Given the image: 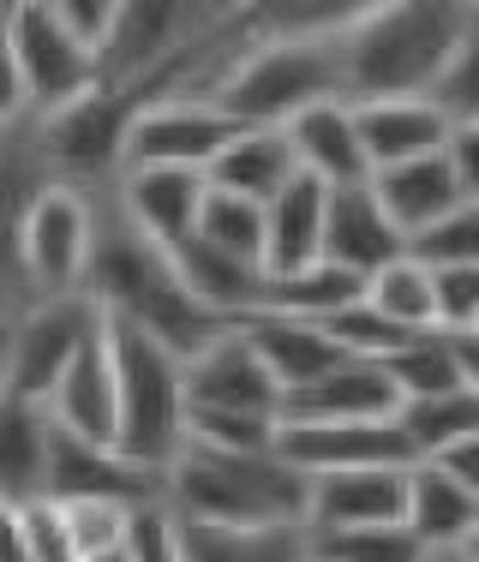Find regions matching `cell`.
Segmentation results:
<instances>
[{
  "instance_id": "1",
  "label": "cell",
  "mask_w": 479,
  "mask_h": 562,
  "mask_svg": "<svg viewBox=\"0 0 479 562\" xmlns=\"http://www.w3.org/2000/svg\"><path fill=\"white\" fill-rule=\"evenodd\" d=\"M85 293L102 305L109 324L138 329V336L163 341L168 353H180V359H198L210 341H222L234 329L192 300V288H186L180 270H175V251L144 239L138 227L114 210V198H102L97 258H90Z\"/></svg>"
},
{
  "instance_id": "2",
  "label": "cell",
  "mask_w": 479,
  "mask_h": 562,
  "mask_svg": "<svg viewBox=\"0 0 479 562\" xmlns=\"http://www.w3.org/2000/svg\"><path fill=\"white\" fill-rule=\"evenodd\" d=\"M461 31H468L461 0H371V7H359L348 36L336 43L342 97L354 109L432 97Z\"/></svg>"
},
{
  "instance_id": "3",
  "label": "cell",
  "mask_w": 479,
  "mask_h": 562,
  "mask_svg": "<svg viewBox=\"0 0 479 562\" xmlns=\"http://www.w3.org/2000/svg\"><path fill=\"white\" fill-rule=\"evenodd\" d=\"M163 503L192 527H305L312 479L282 454L186 443L163 479Z\"/></svg>"
},
{
  "instance_id": "4",
  "label": "cell",
  "mask_w": 479,
  "mask_h": 562,
  "mask_svg": "<svg viewBox=\"0 0 479 562\" xmlns=\"http://www.w3.org/2000/svg\"><path fill=\"white\" fill-rule=\"evenodd\" d=\"M109 336L120 378V454L168 479L175 454L186 449V359L126 324H109Z\"/></svg>"
},
{
  "instance_id": "5",
  "label": "cell",
  "mask_w": 479,
  "mask_h": 562,
  "mask_svg": "<svg viewBox=\"0 0 479 562\" xmlns=\"http://www.w3.org/2000/svg\"><path fill=\"white\" fill-rule=\"evenodd\" d=\"M318 102H348L336 43H252V55L216 90V109L258 132H288Z\"/></svg>"
},
{
  "instance_id": "6",
  "label": "cell",
  "mask_w": 479,
  "mask_h": 562,
  "mask_svg": "<svg viewBox=\"0 0 479 562\" xmlns=\"http://www.w3.org/2000/svg\"><path fill=\"white\" fill-rule=\"evenodd\" d=\"M102 198L109 192H85L73 180L43 186V198L31 204V222H24V293H31V305L85 293L90 258H97Z\"/></svg>"
},
{
  "instance_id": "7",
  "label": "cell",
  "mask_w": 479,
  "mask_h": 562,
  "mask_svg": "<svg viewBox=\"0 0 479 562\" xmlns=\"http://www.w3.org/2000/svg\"><path fill=\"white\" fill-rule=\"evenodd\" d=\"M7 31H12V55H19L36 120H60L102 90V60L60 24L55 0H12Z\"/></svg>"
},
{
  "instance_id": "8",
  "label": "cell",
  "mask_w": 479,
  "mask_h": 562,
  "mask_svg": "<svg viewBox=\"0 0 479 562\" xmlns=\"http://www.w3.org/2000/svg\"><path fill=\"white\" fill-rule=\"evenodd\" d=\"M102 329V305L90 293L73 300H43L31 312H19L12 324V371H7V395L48 407V395L60 390V378L73 371V359L85 353V341Z\"/></svg>"
},
{
  "instance_id": "9",
  "label": "cell",
  "mask_w": 479,
  "mask_h": 562,
  "mask_svg": "<svg viewBox=\"0 0 479 562\" xmlns=\"http://www.w3.org/2000/svg\"><path fill=\"white\" fill-rule=\"evenodd\" d=\"M234 120L216 102H151L132 114L126 132V168H180V173H210L222 150L234 144ZM120 168V173H126Z\"/></svg>"
},
{
  "instance_id": "10",
  "label": "cell",
  "mask_w": 479,
  "mask_h": 562,
  "mask_svg": "<svg viewBox=\"0 0 479 562\" xmlns=\"http://www.w3.org/2000/svg\"><path fill=\"white\" fill-rule=\"evenodd\" d=\"M276 454L294 461L305 479L354 473V467H414L420 454L408 443L402 419H342V425H282Z\"/></svg>"
},
{
  "instance_id": "11",
  "label": "cell",
  "mask_w": 479,
  "mask_h": 562,
  "mask_svg": "<svg viewBox=\"0 0 479 562\" xmlns=\"http://www.w3.org/2000/svg\"><path fill=\"white\" fill-rule=\"evenodd\" d=\"M55 180L43 150V132L24 126L0 138V305L7 312H31V293H24V222L31 204L43 198V186Z\"/></svg>"
},
{
  "instance_id": "12",
  "label": "cell",
  "mask_w": 479,
  "mask_h": 562,
  "mask_svg": "<svg viewBox=\"0 0 479 562\" xmlns=\"http://www.w3.org/2000/svg\"><path fill=\"white\" fill-rule=\"evenodd\" d=\"M186 413H270V419H282V383L252 353V341L229 329L198 359H186Z\"/></svg>"
},
{
  "instance_id": "13",
  "label": "cell",
  "mask_w": 479,
  "mask_h": 562,
  "mask_svg": "<svg viewBox=\"0 0 479 562\" xmlns=\"http://www.w3.org/2000/svg\"><path fill=\"white\" fill-rule=\"evenodd\" d=\"M48 419H55L60 437L120 449V378H114L109 317H102V329L85 341V353L73 359V371L60 378V390L48 395Z\"/></svg>"
},
{
  "instance_id": "14",
  "label": "cell",
  "mask_w": 479,
  "mask_h": 562,
  "mask_svg": "<svg viewBox=\"0 0 479 562\" xmlns=\"http://www.w3.org/2000/svg\"><path fill=\"white\" fill-rule=\"evenodd\" d=\"M109 198L144 239H156V246L175 251V246H186V239L198 234L210 180L204 173H180V168H126Z\"/></svg>"
},
{
  "instance_id": "15",
  "label": "cell",
  "mask_w": 479,
  "mask_h": 562,
  "mask_svg": "<svg viewBox=\"0 0 479 562\" xmlns=\"http://www.w3.org/2000/svg\"><path fill=\"white\" fill-rule=\"evenodd\" d=\"M408 473L414 467H354V473L312 479V532H354V527H402L408 520Z\"/></svg>"
},
{
  "instance_id": "16",
  "label": "cell",
  "mask_w": 479,
  "mask_h": 562,
  "mask_svg": "<svg viewBox=\"0 0 479 562\" xmlns=\"http://www.w3.org/2000/svg\"><path fill=\"white\" fill-rule=\"evenodd\" d=\"M48 497L55 503H156L163 497V479L132 467L120 449L102 443H78V437L55 431V479H48Z\"/></svg>"
},
{
  "instance_id": "17",
  "label": "cell",
  "mask_w": 479,
  "mask_h": 562,
  "mask_svg": "<svg viewBox=\"0 0 479 562\" xmlns=\"http://www.w3.org/2000/svg\"><path fill=\"white\" fill-rule=\"evenodd\" d=\"M324 258L342 263L348 276L371 281L378 270H390V263L408 258V239L402 227L383 216L378 192L366 186H342V192H330V234H324Z\"/></svg>"
},
{
  "instance_id": "18",
  "label": "cell",
  "mask_w": 479,
  "mask_h": 562,
  "mask_svg": "<svg viewBox=\"0 0 479 562\" xmlns=\"http://www.w3.org/2000/svg\"><path fill=\"white\" fill-rule=\"evenodd\" d=\"M239 336L252 341V353H258L264 366H270V378L282 383V401L300 395V390H312V383L330 378V371L348 366V353L336 347V336H330L324 324H300V317L258 312V317L239 324Z\"/></svg>"
},
{
  "instance_id": "19",
  "label": "cell",
  "mask_w": 479,
  "mask_h": 562,
  "mask_svg": "<svg viewBox=\"0 0 479 562\" xmlns=\"http://www.w3.org/2000/svg\"><path fill=\"white\" fill-rule=\"evenodd\" d=\"M48 479H55V419H48V407L0 395V503L7 508L43 503Z\"/></svg>"
},
{
  "instance_id": "20",
  "label": "cell",
  "mask_w": 479,
  "mask_h": 562,
  "mask_svg": "<svg viewBox=\"0 0 479 562\" xmlns=\"http://www.w3.org/2000/svg\"><path fill=\"white\" fill-rule=\"evenodd\" d=\"M270 239H264V276H294L324 263V234H330V186L312 173H294L282 192L264 204Z\"/></svg>"
},
{
  "instance_id": "21",
  "label": "cell",
  "mask_w": 479,
  "mask_h": 562,
  "mask_svg": "<svg viewBox=\"0 0 479 562\" xmlns=\"http://www.w3.org/2000/svg\"><path fill=\"white\" fill-rule=\"evenodd\" d=\"M359 114V138H366V162L371 173L402 168V162H425V156H444L456 126L437 109L432 97H408V102H366Z\"/></svg>"
},
{
  "instance_id": "22",
  "label": "cell",
  "mask_w": 479,
  "mask_h": 562,
  "mask_svg": "<svg viewBox=\"0 0 479 562\" xmlns=\"http://www.w3.org/2000/svg\"><path fill=\"white\" fill-rule=\"evenodd\" d=\"M402 395H396L390 371L371 359H348L342 371H330L324 383L282 401V425H342V419H396Z\"/></svg>"
},
{
  "instance_id": "23",
  "label": "cell",
  "mask_w": 479,
  "mask_h": 562,
  "mask_svg": "<svg viewBox=\"0 0 479 562\" xmlns=\"http://www.w3.org/2000/svg\"><path fill=\"white\" fill-rule=\"evenodd\" d=\"M371 192H378L383 216L402 227V239L414 246L420 234H432L444 216H456L461 204H468V192H461L456 168H449V150L444 156H425V162H402V168H383L371 173Z\"/></svg>"
},
{
  "instance_id": "24",
  "label": "cell",
  "mask_w": 479,
  "mask_h": 562,
  "mask_svg": "<svg viewBox=\"0 0 479 562\" xmlns=\"http://www.w3.org/2000/svg\"><path fill=\"white\" fill-rule=\"evenodd\" d=\"M288 144H294L300 173L324 180L330 192L371 180V162H366V138H359L354 102H318L312 114H300L294 126H288Z\"/></svg>"
},
{
  "instance_id": "25",
  "label": "cell",
  "mask_w": 479,
  "mask_h": 562,
  "mask_svg": "<svg viewBox=\"0 0 479 562\" xmlns=\"http://www.w3.org/2000/svg\"><path fill=\"white\" fill-rule=\"evenodd\" d=\"M175 270L180 281L192 288V300L204 305V312H216L222 324H246V317H258V305H264V276L258 263H246V258H229V251H216V246H204V239H186V246H175Z\"/></svg>"
},
{
  "instance_id": "26",
  "label": "cell",
  "mask_w": 479,
  "mask_h": 562,
  "mask_svg": "<svg viewBox=\"0 0 479 562\" xmlns=\"http://www.w3.org/2000/svg\"><path fill=\"white\" fill-rule=\"evenodd\" d=\"M479 527V497L456 485L437 461H414L408 473V532L425 551H461Z\"/></svg>"
},
{
  "instance_id": "27",
  "label": "cell",
  "mask_w": 479,
  "mask_h": 562,
  "mask_svg": "<svg viewBox=\"0 0 479 562\" xmlns=\"http://www.w3.org/2000/svg\"><path fill=\"white\" fill-rule=\"evenodd\" d=\"M300 173L294 162V144H288V132H258V126H239L234 144L210 162L204 180L216 186V192H234V198H252V204H270L276 192H282L288 180Z\"/></svg>"
},
{
  "instance_id": "28",
  "label": "cell",
  "mask_w": 479,
  "mask_h": 562,
  "mask_svg": "<svg viewBox=\"0 0 479 562\" xmlns=\"http://www.w3.org/2000/svg\"><path fill=\"white\" fill-rule=\"evenodd\" d=\"M359 300H366V281L324 258V263H312V270L270 276V281H264V305H258V312L300 317V324H330V317H342Z\"/></svg>"
},
{
  "instance_id": "29",
  "label": "cell",
  "mask_w": 479,
  "mask_h": 562,
  "mask_svg": "<svg viewBox=\"0 0 479 562\" xmlns=\"http://www.w3.org/2000/svg\"><path fill=\"white\" fill-rule=\"evenodd\" d=\"M186 527V562H312V527Z\"/></svg>"
},
{
  "instance_id": "30",
  "label": "cell",
  "mask_w": 479,
  "mask_h": 562,
  "mask_svg": "<svg viewBox=\"0 0 479 562\" xmlns=\"http://www.w3.org/2000/svg\"><path fill=\"white\" fill-rule=\"evenodd\" d=\"M366 305L383 312L390 324H402L408 336H437V288H432V270L420 258H402V263L371 276Z\"/></svg>"
},
{
  "instance_id": "31",
  "label": "cell",
  "mask_w": 479,
  "mask_h": 562,
  "mask_svg": "<svg viewBox=\"0 0 479 562\" xmlns=\"http://www.w3.org/2000/svg\"><path fill=\"white\" fill-rule=\"evenodd\" d=\"M396 419H402V431H408V443H414L420 461H437L444 449H456V443H468V437H479V395L456 390V395L408 401Z\"/></svg>"
},
{
  "instance_id": "32",
  "label": "cell",
  "mask_w": 479,
  "mask_h": 562,
  "mask_svg": "<svg viewBox=\"0 0 479 562\" xmlns=\"http://www.w3.org/2000/svg\"><path fill=\"white\" fill-rule=\"evenodd\" d=\"M383 371H390L402 407H408V401H432V395H456L461 390V366H456L449 336H414L402 353L383 359Z\"/></svg>"
},
{
  "instance_id": "33",
  "label": "cell",
  "mask_w": 479,
  "mask_h": 562,
  "mask_svg": "<svg viewBox=\"0 0 479 562\" xmlns=\"http://www.w3.org/2000/svg\"><path fill=\"white\" fill-rule=\"evenodd\" d=\"M198 239L216 251H229V258H246L264 270V239H270V222H264V204H252V198H234V192H216L210 186L204 198V216H198Z\"/></svg>"
},
{
  "instance_id": "34",
  "label": "cell",
  "mask_w": 479,
  "mask_h": 562,
  "mask_svg": "<svg viewBox=\"0 0 479 562\" xmlns=\"http://www.w3.org/2000/svg\"><path fill=\"white\" fill-rule=\"evenodd\" d=\"M432 551L402 527H354V532H312V562H425Z\"/></svg>"
},
{
  "instance_id": "35",
  "label": "cell",
  "mask_w": 479,
  "mask_h": 562,
  "mask_svg": "<svg viewBox=\"0 0 479 562\" xmlns=\"http://www.w3.org/2000/svg\"><path fill=\"white\" fill-rule=\"evenodd\" d=\"M432 102L449 114V126H479V7H468V31L437 78Z\"/></svg>"
},
{
  "instance_id": "36",
  "label": "cell",
  "mask_w": 479,
  "mask_h": 562,
  "mask_svg": "<svg viewBox=\"0 0 479 562\" xmlns=\"http://www.w3.org/2000/svg\"><path fill=\"white\" fill-rule=\"evenodd\" d=\"M324 329H330V336H336V347H342V353H348V359H371V366H383V359H390V353H402V347L414 341V336H408L402 324H390V317H383V312H371L366 300H359V305H348V312H342V317H330Z\"/></svg>"
},
{
  "instance_id": "37",
  "label": "cell",
  "mask_w": 479,
  "mask_h": 562,
  "mask_svg": "<svg viewBox=\"0 0 479 562\" xmlns=\"http://www.w3.org/2000/svg\"><path fill=\"white\" fill-rule=\"evenodd\" d=\"M66 508V527H73L78 562H97V557H120L126 551V527H132V508L126 503H60Z\"/></svg>"
},
{
  "instance_id": "38",
  "label": "cell",
  "mask_w": 479,
  "mask_h": 562,
  "mask_svg": "<svg viewBox=\"0 0 479 562\" xmlns=\"http://www.w3.org/2000/svg\"><path fill=\"white\" fill-rule=\"evenodd\" d=\"M126 562H186V527L180 515L163 497L132 508V527H126Z\"/></svg>"
},
{
  "instance_id": "39",
  "label": "cell",
  "mask_w": 479,
  "mask_h": 562,
  "mask_svg": "<svg viewBox=\"0 0 479 562\" xmlns=\"http://www.w3.org/2000/svg\"><path fill=\"white\" fill-rule=\"evenodd\" d=\"M408 258H420L425 270H461V263H479V204H461L456 216H444L432 234H420L408 246Z\"/></svg>"
},
{
  "instance_id": "40",
  "label": "cell",
  "mask_w": 479,
  "mask_h": 562,
  "mask_svg": "<svg viewBox=\"0 0 479 562\" xmlns=\"http://www.w3.org/2000/svg\"><path fill=\"white\" fill-rule=\"evenodd\" d=\"M437 288V336H474L479 329V263L432 270Z\"/></svg>"
},
{
  "instance_id": "41",
  "label": "cell",
  "mask_w": 479,
  "mask_h": 562,
  "mask_svg": "<svg viewBox=\"0 0 479 562\" xmlns=\"http://www.w3.org/2000/svg\"><path fill=\"white\" fill-rule=\"evenodd\" d=\"M19 532H24V557H31V562H78L73 527H66V508L55 497L19 508Z\"/></svg>"
},
{
  "instance_id": "42",
  "label": "cell",
  "mask_w": 479,
  "mask_h": 562,
  "mask_svg": "<svg viewBox=\"0 0 479 562\" xmlns=\"http://www.w3.org/2000/svg\"><path fill=\"white\" fill-rule=\"evenodd\" d=\"M7 7H12V0H0V138H7V132H24V126H36V114H31V90H24L19 55H12Z\"/></svg>"
},
{
  "instance_id": "43",
  "label": "cell",
  "mask_w": 479,
  "mask_h": 562,
  "mask_svg": "<svg viewBox=\"0 0 479 562\" xmlns=\"http://www.w3.org/2000/svg\"><path fill=\"white\" fill-rule=\"evenodd\" d=\"M55 12H60L66 31H73L78 43L102 60V48H109V36L120 24V0H55Z\"/></svg>"
},
{
  "instance_id": "44",
  "label": "cell",
  "mask_w": 479,
  "mask_h": 562,
  "mask_svg": "<svg viewBox=\"0 0 479 562\" xmlns=\"http://www.w3.org/2000/svg\"><path fill=\"white\" fill-rule=\"evenodd\" d=\"M449 168H456L468 204H479V126H456V138H449Z\"/></svg>"
},
{
  "instance_id": "45",
  "label": "cell",
  "mask_w": 479,
  "mask_h": 562,
  "mask_svg": "<svg viewBox=\"0 0 479 562\" xmlns=\"http://www.w3.org/2000/svg\"><path fill=\"white\" fill-rule=\"evenodd\" d=\"M437 467H444V473L456 479L468 497H479V437H468V443H456V449H444V454H437Z\"/></svg>"
},
{
  "instance_id": "46",
  "label": "cell",
  "mask_w": 479,
  "mask_h": 562,
  "mask_svg": "<svg viewBox=\"0 0 479 562\" xmlns=\"http://www.w3.org/2000/svg\"><path fill=\"white\" fill-rule=\"evenodd\" d=\"M449 347H456V366H461V390L479 395V329L474 336H449Z\"/></svg>"
},
{
  "instance_id": "47",
  "label": "cell",
  "mask_w": 479,
  "mask_h": 562,
  "mask_svg": "<svg viewBox=\"0 0 479 562\" xmlns=\"http://www.w3.org/2000/svg\"><path fill=\"white\" fill-rule=\"evenodd\" d=\"M12 324H19V312H0V395H7V371H12Z\"/></svg>"
},
{
  "instance_id": "48",
  "label": "cell",
  "mask_w": 479,
  "mask_h": 562,
  "mask_svg": "<svg viewBox=\"0 0 479 562\" xmlns=\"http://www.w3.org/2000/svg\"><path fill=\"white\" fill-rule=\"evenodd\" d=\"M461 557H468V562H479V527H474V539L461 544Z\"/></svg>"
},
{
  "instance_id": "49",
  "label": "cell",
  "mask_w": 479,
  "mask_h": 562,
  "mask_svg": "<svg viewBox=\"0 0 479 562\" xmlns=\"http://www.w3.org/2000/svg\"><path fill=\"white\" fill-rule=\"evenodd\" d=\"M425 562H468V557H461V551H432Z\"/></svg>"
},
{
  "instance_id": "50",
  "label": "cell",
  "mask_w": 479,
  "mask_h": 562,
  "mask_svg": "<svg viewBox=\"0 0 479 562\" xmlns=\"http://www.w3.org/2000/svg\"><path fill=\"white\" fill-rule=\"evenodd\" d=\"M97 562H126V557H97Z\"/></svg>"
},
{
  "instance_id": "51",
  "label": "cell",
  "mask_w": 479,
  "mask_h": 562,
  "mask_svg": "<svg viewBox=\"0 0 479 562\" xmlns=\"http://www.w3.org/2000/svg\"><path fill=\"white\" fill-rule=\"evenodd\" d=\"M0 312H7V305H0Z\"/></svg>"
}]
</instances>
